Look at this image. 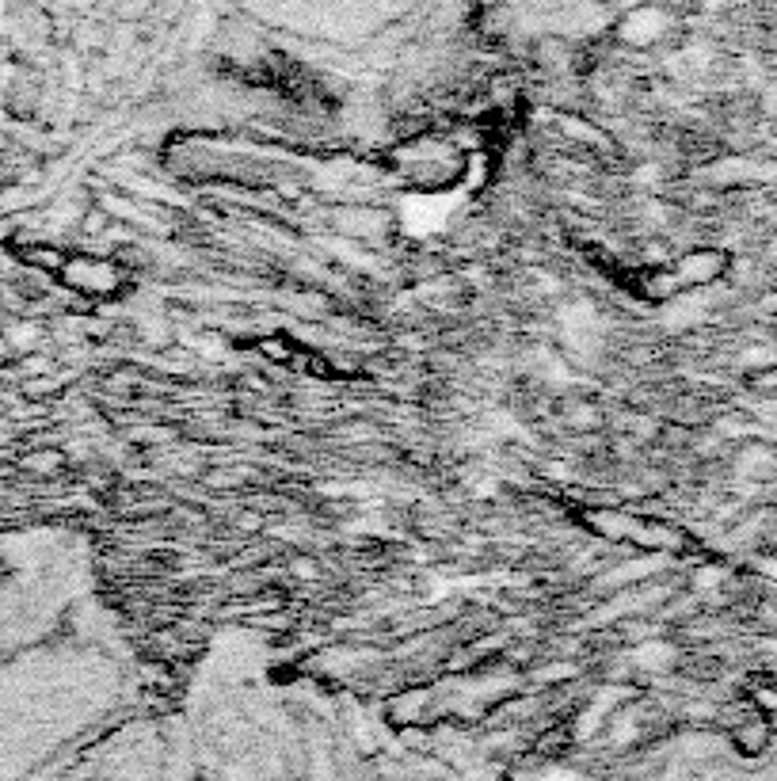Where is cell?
Listing matches in <instances>:
<instances>
[{"mask_svg":"<svg viewBox=\"0 0 777 781\" xmlns=\"http://www.w3.org/2000/svg\"><path fill=\"white\" fill-rule=\"evenodd\" d=\"M725 268L728 260L720 252H694L675 268V282H713Z\"/></svg>","mask_w":777,"mask_h":781,"instance_id":"cell-2","label":"cell"},{"mask_svg":"<svg viewBox=\"0 0 777 781\" xmlns=\"http://www.w3.org/2000/svg\"><path fill=\"white\" fill-rule=\"evenodd\" d=\"M58 279L66 287H73L77 294H88V298H111L127 287V271L111 260H96V256H80V252H69L66 263L58 268Z\"/></svg>","mask_w":777,"mask_h":781,"instance_id":"cell-1","label":"cell"},{"mask_svg":"<svg viewBox=\"0 0 777 781\" xmlns=\"http://www.w3.org/2000/svg\"><path fill=\"white\" fill-rule=\"evenodd\" d=\"M731 743H736L744 754H763L766 743H770V721H766L763 713L747 717L744 724L731 728Z\"/></svg>","mask_w":777,"mask_h":781,"instance_id":"cell-3","label":"cell"}]
</instances>
